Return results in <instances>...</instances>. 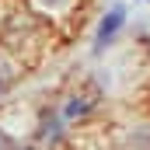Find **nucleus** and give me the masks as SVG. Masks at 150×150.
<instances>
[{"instance_id": "f257e3e1", "label": "nucleus", "mask_w": 150, "mask_h": 150, "mask_svg": "<svg viewBox=\"0 0 150 150\" xmlns=\"http://www.w3.org/2000/svg\"><path fill=\"white\" fill-rule=\"evenodd\" d=\"M122 21H126V11H122V7L108 11V18H105V21H101V28H98V42H108V38L122 28Z\"/></svg>"}]
</instances>
